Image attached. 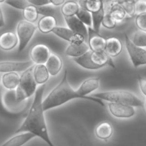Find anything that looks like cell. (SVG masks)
Returning <instances> with one entry per match:
<instances>
[{"label":"cell","instance_id":"ba28073f","mask_svg":"<svg viewBox=\"0 0 146 146\" xmlns=\"http://www.w3.org/2000/svg\"><path fill=\"white\" fill-rule=\"evenodd\" d=\"M100 86V78H91L85 80L80 85L77 91L80 95L81 96L86 98L88 100L91 102H95V103L99 104L102 107H105V104L103 103L102 100L95 98L94 97L88 96L89 94L92 92L93 91L96 90Z\"/></svg>","mask_w":146,"mask_h":146},{"label":"cell","instance_id":"2e32d148","mask_svg":"<svg viewBox=\"0 0 146 146\" xmlns=\"http://www.w3.org/2000/svg\"><path fill=\"white\" fill-rule=\"evenodd\" d=\"M19 43L17 35L12 32H6L0 35V48L3 50H11Z\"/></svg>","mask_w":146,"mask_h":146},{"label":"cell","instance_id":"ee69618b","mask_svg":"<svg viewBox=\"0 0 146 146\" xmlns=\"http://www.w3.org/2000/svg\"><path fill=\"white\" fill-rule=\"evenodd\" d=\"M145 109H146V101H145Z\"/></svg>","mask_w":146,"mask_h":146},{"label":"cell","instance_id":"1f68e13d","mask_svg":"<svg viewBox=\"0 0 146 146\" xmlns=\"http://www.w3.org/2000/svg\"><path fill=\"white\" fill-rule=\"evenodd\" d=\"M5 2L7 5L12 7L22 9V10H23L27 7L32 5L28 0H6Z\"/></svg>","mask_w":146,"mask_h":146},{"label":"cell","instance_id":"5b68a950","mask_svg":"<svg viewBox=\"0 0 146 146\" xmlns=\"http://www.w3.org/2000/svg\"><path fill=\"white\" fill-rule=\"evenodd\" d=\"M34 67L35 64L27 69L20 76L19 84L15 89L16 98L19 102H24L36 92L37 84L34 77Z\"/></svg>","mask_w":146,"mask_h":146},{"label":"cell","instance_id":"8992f818","mask_svg":"<svg viewBox=\"0 0 146 146\" xmlns=\"http://www.w3.org/2000/svg\"><path fill=\"white\" fill-rule=\"evenodd\" d=\"M36 26L34 23L25 20H21L17 27V35L19 40V52L26 47L33 36Z\"/></svg>","mask_w":146,"mask_h":146},{"label":"cell","instance_id":"52a82bcc","mask_svg":"<svg viewBox=\"0 0 146 146\" xmlns=\"http://www.w3.org/2000/svg\"><path fill=\"white\" fill-rule=\"evenodd\" d=\"M125 47L131 62L135 67L146 64V50L135 45L127 35H125Z\"/></svg>","mask_w":146,"mask_h":146},{"label":"cell","instance_id":"4dcf8cb0","mask_svg":"<svg viewBox=\"0 0 146 146\" xmlns=\"http://www.w3.org/2000/svg\"><path fill=\"white\" fill-rule=\"evenodd\" d=\"M118 2L125 11L127 18H132L135 15V2L130 0H118Z\"/></svg>","mask_w":146,"mask_h":146},{"label":"cell","instance_id":"7a4b0ae2","mask_svg":"<svg viewBox=\"0 0 146 146\" xmlns=\"http://www.w3.org/2000/svg\"><path fill=\"white\" fill-rule=\"evenodd\" d=\"M73 99L86 100V98L79 95L78 91L75 90L72 88L67 78V70H66L64 76L60 83L42 101L44 111L45 112L52 108L60 106Z\"/></svg>","mask_w":146,"mask_h":146},{"label":"cell","instance_id":"ab89813d","mask_svg":"<svg viewBox=\"0 0 146 146\" xmlns=\"http://www.w3.org/2000/svg\"><path fill=\"white\" fill-rule=\"evenodd\" d=\"M5 18H4L3 12H2V9L0 7V28L5 26Z\"/></svg>","mask_w":146,"mask_h":146},{"label":"cell","instance_id":"8d00e7d4","mask_svg":"<svg viewBox=\"0 0 146 146\" xmlns=\"http://www.w3.org/2000/svg\"><path fill=\"white\" fill-rule=\"evenodd\" d=\"M32 5L37 7L45 6L50 4V0H28Z\"/></svg>","mask_w":146,"mask_h":146},{"label":"cell","instance_id":"30bf717a","mask_svg":"<svg viewBox=\"0 0 146 146\" xmlns=\"http://www.w3.org/2000/svg\"><path fill=\"white\" fill-rule=\"evenodd\" d=\"M108 109L110 114L117 118H129L135 114L134 107L117 102H109Z\"/></svg>","mask_w":146,"mask_h":146},{"label":"cell","instance_id":"74e56055","mask_svg":"<svg viewBox=\"0 0 146 146\" xmlns=\"http://www.w3.org/2000/svg\"><path fill=\"white\" fill-rule=\"evenodd\" d=\"M138 83L140 86V90L143 94L146 96V78L141 76H138Z\"/></svg>","mask_w":146,"mask_h":146},{"label":"cell","instance_id":"83f0119b","mask_svg":"<svg viewBox=\"0 0 146 146\" xmlns=\"http://www.w3.org/2000/svg\"><path fill=\"white\" fill-rule=\"evenodd\" d=\"M39 12L37 10V7L35 5H29L23 9V17L24 19L26 21L34 23L38 19Z\"/></svg>","mask_w":146,"mask_h":146},{"label":"cell","instance_id":"d4e9b609","mask_svg":"<svg viewBox=\"0 0 146 146\" xmlns=\"http://www.w3.org/2000/svg\"><path fill=\"white\" fill-rule=\"evenodd\" d=\"M113 128L112 125L108 122H102L95 127V134L98 138L101 140H108L113 135Z\"/></svg>","mask_w":146,"mask_h":146},{"label":"cell","instance_id":"d6986e66","mask_svg":"<svg viewBox=\"0 0 146 146\" xmlns=\"http://www.w3.org/2000/svg\"><path fill=\"white\" fill-rule=\"evenodd\" d=\"M123 43L116 37H110L106 40L105 52L111 57L118 56L123 50Z\"/></svg>","mask_w":146,"mask_h":146},{"label":"cell","instance_id":"7bdbcfd3","mask_svg":"<svg viewBox=\"0 0 146 146\" xmlns=\"http://www.w3.org/2000/svg\"><path fill=\"white\" fill-rule=\"evenodd\" d=\"M1 81H2V78H1V75H0V82H1Z\"/></svg>","mask_w":146,"mask_h":146},{"label":"cell","instance_id":"6da1fadb","mask_svg":"<svg viewBox=\"0 0 146 146\" xmlns=\"http://www.w3.org/2000/svg\"><path fill=\"white\" fill-rule=\"evenodd\" d=\"M46 85L43 84L36 88L33 102L29 108L27 115L20 127L15 131V133L29 132L33 133L36 137H40L49 146H55L49 135L42 106L43 94Z\"/></svg>","mask_w":146,"mask_h":146},{"label":"cell","instance_id":"4fadbf2b","mask_svg":"<svg viewBox=\"0 0 146 146\" xmlns=\"http://www.w3.org/2000/svg\"><path fill=\"white\" fill-rule=\"evenodd\" d=\"M52 32L57 36L70 43L82 42L85 41V39L82 35L75 33L69 27H56L53 29Z\"/></svg>","mask_w":146,"mask_h":146},{"label":"cell","instance_id":"ac0fdd59","mask_svg":"<svg viewBox=\"0 0 146 146\" xmlns=\"http://www.w3.org/2000/svg\"><path fill=\"white\" fill-rule=\"evenodd\" d=\"M35 137L36 136L33 133L29 132L20 133V134H18L9 138L0 146H22L28 143L29 140L35 138Z\"/></svg>","mask_w":146,"mask_h":146},{"label":"cell","instance_id":"f6af8a7d","mask_svg":"<svg viewBox=\"0 0 146 146\" xmlns=\"http://www.w3.org/2000/svg\"><path fill=\"white\" fill-rule=\"evenodd\" d=\"M82 1H85V0H82Z\"/></svg>","mask_w":146,"mask_h":146},{"label":"cell","instance_id":"e0dca14e","mask_svg":"<svg viewBox=\"0 0 146 146\" xmlns=\"http://www.w3.org/2000/svg\"><path fill=\"white\" fill-rule=\"evenodd\" d=\"M89 50V46L85 41L82 42L70 43V45L66 49L65 54L73 58H77L83 55Z\"/></svg>","mask_w":146,"mask_h":146},{"label":"cell","instance_id":"ffe728a7","mask_svg":"<svg viewBox=\"0 0 146 146\" xmlns=\"http://www.w3.org/2000/svg\"><path fill=\"white\" fill-rule=\"evenodd\" d=\"M62 60L61 57L54 53H51L50 57L45 63L47 70L52 76H55L60 72L62 67Z\"/></svg>","mask_w":146,"mask_h":146},{"label":"cell","instance_id":"d6a6232c","mask_svg":"<svg viewBox=\"0 0 146 146\" xmlns=\"http://www.w3.org/2000/svg\"><path fill=\"white\" fill-rule=\"evenodd\" d=\"M102 25L107 29H113L117 25L116 21L110 16L109 13H105L102 22Z\"/></svg>","mask_w":146,"mask_h":146},{"label":"cell","instance_id":"9c48e42d","mask_svg":"<svg viewBox=\"0 0 146 146\" xmlns=\"http://www.w3.org/2000/svg\"><path fill=\"white\" fill-rule=\"evenodd\" d=\"M2 101L5 109L10 113H19L25 106V101L19 102L17 100L15 90H7L5 91L2 94Z\"/></svg>","mask_w":146,"mask_h":146},{"label":"cell","instance_id":"7402d4cb","mask_svg":"<svg viewBox=\"0 0 146 146\" xmlns=\"http://www.w3.org/2000/svg\"><path fill=\"white\" fill-rule=\"evenodd\" d=\"M108 13L110 15V16L116 21L117 23L121 22L125 18H127L125 11L119 4L118 0H112L110 5L109 12Z\"/></svg>","mask_w":146,"mask_h":146},{"label":"cell","instance_id":"3957f363","mask_svg":"<svg viewBox=\"0 0 146 146\" xmlns=\"http://www.w3.org/2000/svg\"><path fill=\"white\" fill-rule=\"evenodd\" d=\"M74 61L87 70H98L105 66L115 67L112 57L105 51L94 52L90 50L83 55L74 58Z\"/></svg>","mask_w":146,"mask_h":146},{"label":"cell","instance_id":"cb8c5ba5","mask_svg":"<svg viewBox=\"0 0 146 146\" xmlns=\"http://www.w3.org/2000/svg\"><path fill=\"white\" fill-rule=\"evenodd\" d=\"M57 27V20L54 16H43L39 20L37 27L44 34L50 33Z\"/></svg>","mask_w":146,"mask_h":146},{"label":"cell","instance_id":"8fae6325","mask_svg":"<svg viewBox=\"0 0 146 146\" xmlns=\"http://www.w3.org/2000/svg\"><path fill=\"white\" fill-rule=\"evenodd\" d=\"M88 44L90 50L94 52H103L105 51V44H106V39L101 36L100 33L97 32L93 29V28H88Z\"/></svg>","mask_w":146,"mask_h":146},{"label":"cell","instance_id":"b9f144b4","mask_svg":"<svg viewBox=\"0 0 146 146\" xmlns=\"http://www.w3.org/2000/svg\"><path fill=\"white\" fill-rule=\"evenodd\" d=\"M130 1H133V2H136V1H137V0H130Z\"/></svg>","mask_w":146,"mask_h":146},{"label":"cell","instance_id":"603a6c76","mask_svg":"<svg viewBox=\"0 0 146 146\" xmlns=\"http://www.w3.org/2000/svg\"><path fill=\"white\" fill-rule=\"evenodd\" d=\"M50 73L45 64H36L34 67V77L37 85H43L50 78Z\"/></svg>","mask_w":146,"mask_h":146},{"label":"cell","instance_id":"f546056e","mask_svg":"<svg viewBox=\"0 0 146 146\" xmlns=\"http://www.w3.org/2000/svg\"><path fill=\"white\" fill-rule=\"evenodd\" d=\"M135 45L140 47H146V32L137 30L134 32L131 39Z\"/></svg>","mask_w":146,"mask_h":146},{"label":"cell","instance_id":"d590c367","mask_svg":"<svg viewBox=\"0 0 146 146\" xmlns=\"http://www.w3.org/2000/svg\"><path fill=\"white\" fill-rule=\"evenodd\" d=\"M135 15L146 13V0H137L135 2Z\"/></svg>","mask_w":146,"mask_h":146},{"label":"cell","instance_id":"4316f807","mask_svg":"<svg viewBox=\"0 0 146 146\" xmlns=\"http://www.w3.org/2000/svg\"><path fill=\"white\" fill-rule=\"evenodd\" d=\"M80 9V5L73 1H68L63 4L61 12L64 17H71L76 15Z\"/></svg>","mask_w":146,"mask_h":146},{"label":"cell","instance_id":"9a60e30c","mask_svg":"<svg viewBox=\"0 0 146 146\" xmlns=\"http://www.w3.org/2000/svg\"><path fill=\"white\" fill-rule=\"evenodd\" d=\"M64 21L67 24V27L70 28L71 30H72L75 33L80 35L83 36L85 40L88 38V30L86 27V25L82 23L79 18L76 16L71 17H64Z\"/></svg>","mask_w":146,"mask_h":146},{"label":"cell","instance_id":"f35d334b","mask_svg":"<svg viewBox=\"0 0 146 146\" xmlns=\"http://www.w3.org/2000/svg\"><path fill=\"white\" fill-rule=\"evenodd\" d=\"M50 4L53 5L54 6H60L64 3L65 0H50Z\"/></svg>","mask_w":146,"mask_h":146},{"label":"cell","instance_id":"5bb4252c","mask_svg":"<svg viewBox=\"0 0 146 146\" xmlns=\"http://www.w3.org/2000/svg\"><path fill=\"white\" fill-rule=\"evenodd\" d=\"M35 64L31 61L15 62L5 61L0 62V72H24Z\"/></svg>","mask_w":146,"mask_h":146},{"label":"cell","instance_id":"e575fe53","mask_svg":"<svg viewBox=\"0 0 146 146\" xmlns=\"http://www.w3.org/2000/svg\"><path fill=\"white\" fill-rule=\"evenodd\" d=\"M37 10L40 15H42L44 16H53L54 14V11L55 9L54 7L52 6H41V7H37Z\"/></svg>","mask_w":146,"mask_h":146},{"label":"cell","instance_id":"60d3db41","mask_svg":"<svg viewBox=\"0 0 146 146\" xmlns=\"http://www.w3.org/2000/svg\"><path fill=\"white\" fill-rule=\"evenodd\" d=\"M5 1H6V0H0V3H2V2H5Z\"/></svg>","mask_w":146,"mask_h":146},{"label":"cell","instance_id":"7c38bea8","mask_svg":"<svg viewBox=\"0 0 146 146\" xmlns=\"http://www.w3.org/2000/svg\"><path fill=\"white\" fill-rule=\"evenodd\" d=\"M50 54V49L44 44H36L30 50L31 60L36 64H45Z\"/></svg>","mask_w":146,"mask_h":146},{"label":"cell","instance_id":"836d02e7","mask_svg":"<svg viewBox=\"0 0 146 146\" xmlns=\"http://www.w3.org/2000/svg\"><path fill=\"white\" fill-rule=\"evenodd\" d=\"M135 25L140 30L146 32V13L137 15Z\"/></svg>","mask_w":146,"mask_h":146},{"label":"cell","instance_id":"f1b7e54d","mask_svg":"<svg viewBox=\"0 0 146 146\" xmlns=\"http://www.w3.org/2000/svg\"><path fill=\"white\" fill-rule=\"evenodd\" d=\"M76 16L79 18L80 20L85 24L88 27H92V14L85 8L80 6V9L77 13Z\"/></svg>","mask_w":146,"mask_h":146},{"label":"cell","instance_id":"484cf974","mask_svg":"<svg viewBox=\"0 0 146 146\" xmlns=\"http://www.w3.org/2000/svg\"><path fill=\"white\" fill-rule=\"evenodd\" d=\"M80 7L85 8L91 12V14L95 13L105 7L103 0H80Z\"/></svg>","mask_w":146,"mask_h":146},{"label":"cell","instance_id":"44dd1931","mask_svg":"<svg viewBox=\"0 0 146 146\" xmlns=\"http://www.w3.org/2000/svg\"><path fill=\"white\" fill-rule=\"evenodd\" d=\"M20 77L17 72H11L4 74L2 78V83L7 90H15L19 84Z\"/></svg>","mask_w":146,"mask_h":146},{"label":"cell","instance_id":"277c9868","mask_svg":"<svg viewBox=\"0 0 146 146\" xmlns=\"http://www.w3.org/2000/svg\"><path fill=\"white\" fill-rule=\"evenodd\" d=\"M92 97L110 102L125 104L133 107H143L144 102L135 95L127 90H110L93 94Z\"/></svg>","mask_w":146,"mask_h":146}]
</instances>
